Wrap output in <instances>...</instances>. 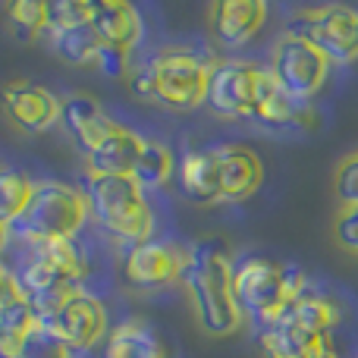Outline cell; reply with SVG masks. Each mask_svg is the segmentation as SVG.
<instances>
[{
  "label": "cell",
  "mask_w": 358,
  "mask_h": 358,
  "mask_svg": "<svg viewBox=\"0 0 358 358\" xmlns=\"http://www.w3.org/2000/svg\"><path fill=\"white\" fill-rule=\"evenodd\" d=\"M179 280L189 292L192 308H195V317L204 334L229 336L242 327V311L233 296V258L227 252V242H195L189 248Z\"/></svg>",
  "instance_id": "1"
},
{
  "label": "cell",
  "mask_w": 358,
  "mask_h": 358,
  "mask_svg": "<svg viewBox=\"0 0 358 358\" xmlns=\"http://www.w3.org/2000/svg\"><path fill=\"white\" fill-rule=\"evenodd\" d=\"M210 66L214 63L189 48H164L132 69L129 92L145 104L195 110L208 101Z\"/></svg>",
  "instance_id": "2"
},
{
  "label": "cell",
  "mask_w": 358,
  "mask_h": 358,
  "mask_svg": "<svg viewBox=\"0 0 358 358\" xmlns=\"http://www.w3.org/2000/svg\"><path fill=\"white\" fill-rule=\"evenodd\" d=\"M305 271L299 264H277L264 255H242L233 261V296L242 315H252L261 327L289 317L292 305L305 296Z\"/></svg>",
  "instance_id": "3"
},
{
  "label": "cell",
  "mask_w": 358,
  "mask_h": 358,
  "mask_svg": "<svg viewBox=\"0 0 358 358\" xmlns=\"http://www.w3.org/2000/svg\"><path fill=\"white\" fill-rule=\"evenodd\" d=\"M85 201L88 217L113 239H123L129 245L151 239L155 210L132 176H88Z\"/></svg>",
  "instance_id": "4"
},
{
  "label": "cell",
  "mask_w": 358,
  "mask_h": 358,
  "mask_svg": "<svg viewBox=\"0 0 358 358\" xmlns=\"http://www.w3.org/2000/svg\"><path fill=\"white\" fill-rule=\"evenodd\" d=\"M85 220L88 201L82 189H73L66 182H38L29 208L10 227V233L19 236L25 245H41V242L76 239Z\"/></svg>",
  "instance_id": "5"
},
{
  "label": "cell",
  "mask_w": 358,
  "mask_h": 358,
  "mask_svg": "<svg viewBox=\"0 0 358 358\" xmlns=\"http://www.w3.org/2000/svg\"><path fill=\"white\" fill-rule=\"evenodd\" d=\"M330 57L324 54L317 44H311L308 38L296 35V31H283L273 41L271 50V79L277 82V88L292 101H311L330 76Z\"/></svg>",
  "instance_id": "6"
},
{
  "label": "cell",
  "mask_w": 358,
  "mask_h": 358,
  "mask_svg": "<svg viewBox=\"0 0 358 358\" xmlns=\"http://www.w3.org/2000/svg\"><path fill=\"white\" fill-rule=\"evenodd\" d=\"M289 31L317 44L330 57V63L358 60V10H349V6L305 10L289 22Z\"/></svg>",
  "instance_id": "7"
},
{
  "label": "cell",
  "mask_w": 358,
  "mask_h": 358,
  "mask_svg": "<svg viewBox=\"0 0 358 358\" xmlns=\"http://www.w3.org/2000/svg\"><path fill=\"white\" fill-rule=\"evenodd\" d=\"M38 327L50 330L63 346H69V352H85V349H94L107 336V311L92 292L76 289Z\"/></svg>",
  "instance_id": "8"
},
{
  "label": "cell",
  "mask_w": 358,
  "mask_h": 358,
  "mask_svg": "<svg viewBox=\"0 0 358 358\" xmlns=\"http://www.w3.org/2000/svg\"><path fill=\"white\" fill-rule=\"evenodd\" d=\"M261 66L248 60H217L210 66L208 101L204 104L227 120H252L255 85H258Z\"/></svg>",
  "instance_id": "9"
},
{
  "label": "cell",
  "mask_w": 358,
  "mask_h": 358,
  "mask_svg": "<svg viewBox=\"0 0 358 358\" xmlns=\"http://www.w3.org/2000/svg\"><path fill=\"white\" fill-rule=\"evenodd\" d=\"M189 252L185 248L173 245V242H138V245H129L123 255V280L132 286V289H161V286H170L173 280L182 277V267Z\"/></svg>",
  "instance_id": "10"
},
{
  "label": "cell",
  "mask_w": 358,
  "mask_h": 358,
  "mask_svg": "<svg viewBox=\"0 0 358 358\" xmlns=\"http://www.w3.org/2000/svg\"><path fill=\"white\" fill-rule=\"evenodd\" d=\"M214 170H217V185H220V201H245L264 182V164L248 145L227 142L214 145Z\"/></svg>",
  "instance_id": "11"
},
{
  "label": "cell",
  "mask_w": 358,
  "mask_h": 358,
  "mask_svg": "<svg viewBox=\"0 0 358 358\" xmlns=\"http://www.w3.org/2000/svg\"><path fill=\"white\" fill-rule=\"evenodd\" d=\"M3 110L22 132H48L60 123V98L35 82H10L3 88Z\"/></svg>",
  "instance_id": "12"
},
{
  "label": "cell",
  "mask_w": 358,
  "mask_h": 358,
  "mask_svg": "<svg viewBox=\"0 0 358 358\" xmlns=\"http://www.w3.org/2000/svg\"><path fill=\"white\" fill-rule=\"evenodd\" d=\"M208 22L217 44H223L229 50L245 48L264 29L267 3L264 0H217L208 10Z\"/></svg>",
  "instance_id": "13"
},
{
  "label": "cell",
  "mask_w": 358,
  "mask_h": 358,
  "mask_svg": "<svg viewBox=\"0 0 358 358\" xmlns=\"http://www.w3.org/2000/svg\"><path fill=\"white\" fill-rule=\"evenodd\" d=\"M60 126L82 148V155L98 148L107 136H113V132L120 129V123H113L110 113H107L92 94H69V98H63L60 101Z\"/></svg>",
  "instance_id": "14"
},
{
  "label": "cell",
  "mask_w": 358,
  "mask_h": 358,
  "mask_svg": "<svg viewBox=\"0 0 358 358\" xmlns=\"http://www.w3.org/2000/svg\"><path fill=\"white\" fill-rule=\"evenodd\" d=\"M252 120L261 126H273V129H283V126H305V129H311L317 117H315V110H311V101L286 98L277 88V82L271 79L267 66H261L258 85H255Z\"/></svg>",
  "instance_id": "15"
},
{
  "label": "cell",
  "mask_w": 358,
  "mask_h": 358,
  "mask_svg": "<svg viewBox=\"0 0 358 358\" xmlns=\"http://www.w3.org/2000/svg\"><path fill=\"white\" fill-rule=\"evenodd\" d=\"M88 25L104 48L132 54L142 41V16H138L136 6L123 3V0H94Z\"/></svg>",
  "instance_id": "16"
},
{
  "label": "cell",
  "mask_w": 358,
  "mask_h": 358,
  "mask_svg": "<svg viewBox=\"0 0 358 358\" xmlns=\"http://www.w3.org/2000/svg\"><path fill=\"white\" fill-rule=\"evenodd\" d=\"M145 138L120 126L113 136H107L98 148L85 155V173L88 176H132L136 161L142 155Z\"/></svg>",
  "instance_id": "17"
},
{
  "label": "cell",
  "mask_w": 358,
  "mask_h": 358,
  "mask_svg": "<svg viewBox=\"0 0 358 358\" xmlns=\"http://www.w3.org/2000/svg\"><path fill=\"white\" fill-rule=\"evenodd\" d=\"M101 358H167V346L145 321H123L104 340Z\"/></svg>",
  "instance_id": "18"
},
{
  "label": "cell",
  "mask_w": 358,
  "mask_h": 358,
  "mask_svg": "<svg viewBox=\"0 0 358 358\" xmlns=\"http://www.w3.org/2000/svg\"><path fill=\"white\" fill-rule=\"evenodd\" d=\"M176 182L185 198L195 204H214L220 201V185H217L214 155L210 148L201 151H185V157L176 164Z\"/></svg>",
  "instance_id": "19"
},
{
  "label": "cell",
  "mask_w": 358,
  "mask_h": 358,
  "mask_svg": "<svg viewBox=\"0 0 358 358\" xmlns=\"http://www.w3.org/2000/svg\"><path fill=\"white\" fill-rule=\"evenodd\" d=\"M258 343L267 358H315L327 340H317L308 330L299 327L292 317H283L271 327H261Z\"/></svg>",
  "instance_id": "20"
},
{
  "label": "cell",
  "mask_w": 358,
  "mask_h": 358,
  "mask_svg": "<svg viewBox=\"0 0 358 358\" xmlns=\"http://www.w3.org/2000/svg\"><path fill=\"white\" fill-rule=\"evenodd\" d=\"M289 317L299 324L302 330H308L317 340H330L336 327L343 321V308L334 302L330 296H321V292H305L296 305H292Z\"/></svg>",
  "instance_id": "21"
},
{
  "label": "cell",
  "mask_w": 358,
  "mask_h": 358,
  "mask_svg": "<svg viewBox=\"0 0 358 358\" xmlns=\"http://www.w3.org/2000/svg\"><path fill=\"white\" fill-rule=\"evenodd\" d=\"M170 176H176V161L173 151L167 148L157 138H145L142 155L136 161V170H132V179H136L138 189H161V185L170 182Z\"/></svg>",
  "instance_id": "22"
},
{
  "label": "cell",
  "mask_w": 358,
  "mask_h": 358,
  "mask_svg": "<svg viewBox=\"0 0 358 358\" xmlns=\"http://www.w3.org/2000/svg\"><path fill=\"white\" fill-rule=\"evenodd\" d=\"M31 248H38V255H41V258L48 261V264L54 267L66 283L79 286L82 280L88 277V258H85V252L79 248V242L76 239L41 242V245H31Z\"/></svg>",
  "instance_id": "23"
},
{
  "label": "cell",
  "mask_w": 358,
  "mask_h": 358,
  "mask_svg": "<svg viewBox=\"0 0 358 358\" xmlns=\"http://www.w3.org/2000/svg\"><path fill=\"white\" fill-rule=\"evenodd\" d=\"M31 192H35V182L25 173L0 167V223L3 227H13L25 214V208L31 201Z\"/></svg>",
  "instance_id": "24"
},
{
  "label": "cell",
  "mask_w": 358,
  "mask_h": 358,
  "mask_svg": "<svg viewBox=\"0 0 358 358\" xmlns=\"http://www.w3.org/2000/svg\"><path fill=\"white\" fill-rule=\"evenodd\" d=\"M50 44H54V54L60 57L63 63H73V66H82V63H94L101 50L98 35L92 31V25H76V29H66L60 35H50Z\"/></svg>",
  "instance_id": "25"
},
{
  "label": "cell",
  "mask_w": 358,
  "mask_h": 358,
  "mask_svg": "<svg viewBox=\"0 0 358 358\" xmlns=\"http://www.w3.org/2000/svg\"><path fill=\"white\" fill-rule=\"evenodd\" d=\"M38 327L35 315H31L29 302L10 308L3 317H0V358H13L16 349L22 346V340Z\"/></svg>",
  "instance_id": "26"
},
{
  "label": "cell",
  "mask_w": 358,
  "mask_h": 358,
  "mask_svg": "<svg viewBox=\"0 0 358 358\" xmlns=\"http://www.w3.org/2000/svg\"><path fill=\"white\" fill-rule=\"evenodd\" d=\"M88 16H92V3H82V0H50V3H44V31L48 35H60L66 29L85 25Z\"/></svg>",
  "instance_id": "27"
},
{
  "label": "cell",
  "mask_w": 358,
  "mask_h": 358,
  "mask_svg": "<svg viewBox=\"0 0 358 358\" xmlns=\"http://www.w3.org/2000/svg\"><path fill=\"white\" fill-rule=\"evenodd\" d=\"M13 358H73V352H69V346H63L50 330L35 327L22 340V346L16 349V355Z\"/></svg>",
  "instance_id": "28"
},
{
  "label": "cell",
  "mask_w": 358,
  "mask_h": 358,
  "mask_svg": "<svg viewBox=\"0 0 358 358\" xmlns=\"http://www.w3.org/2000/svg\"><path fill=\"white\" fill-rule=\"evenodd\" d=\"M334 195L343 201V208H358V151L336 164Z\"/></svg>",
  "instance_id": "29"
},
{
  "label": "cell",
  "mask_w": 358,
  "mask_h": 358,
  "mask_svg": "<svg viewBox=\"0 0 358 358\" xmlns=\"http://www.w3.org/2000/svg\"><path fill=\"white\" fill-rule=\"evenodd\" d=\"M334 239L340 248L358 255V208H340L334 217Z\"/></svg>",
  "instance_id": "30"
},
{
  "label": "cell",
  "mask_w": 358,
  "mask_h": 358,
  "mask_svg": "<svg viewBox=\"0 0 358 358\" xmlns=\"http://www.w3.org/2000/svg\"><path fill=\"white\" fill-rule=\"evenodd\" d=\"M10 22L25 31H44V3L41 0H16L10 3Z\"/></svg>",
  "instance_id": "31"
},
{
  "label": "cell",
  "mask_w": 358,
  "mask_h": 358,
  "mask_svg": "<svg viewBox=\"0 0 358 358\" xmlns=\"http://www.w3.org/2000/svg\"><path fill=\"white\" fill-rule=\"evenodd\" d=\"M22 302H25V296H22V289H19L16 277H13V271L0 261V317Z\"/></svg>",
  "instance_id": "32"
},
{
  "label": "cell",
  "mask_w": 358,
  "mask_h": 358,
  "mask_svg": "<svg viewBox=\"0 0 358 358\" xmlns=\"http://www.w3.org/2000/svg\"><path fill=\"white\" fill-rule=\"evenodd\" d=\"M94 66H101L107 76H126V69H129V54H126V50L104 48V44H101L98 57H94Z\"/></svg>",
  "instance_id": "33"
},
{
  "label": "cell",
  "mask_w": 358,
  "mask_h": 358,
  "mask_svg": "<svg viewBox=\"0 0 358 358\" xmlns=\"http://www.w3.org/2000/svg\"><path fill=\"white\" fill-rule=\"evenodd\" d=\"M10 239H13L10 227H3V223H0V255H3L6 248H10Z\"/></svg>",
  "instance_id": "34"
},
{
  "label": "cell",
  "mask_w": 358,
  "mask_h": 358,
  "mask_svg": "<svg viewBox=\"0 0 358 358\" xmlns=\"http://www.w3.org/2000/svg\"><path fill=\"white\" fill-rule=\"evenodd\" d=\"M315 358H340V355L334 352V346H330V340H327V343H324V346H321V352H317Z\"/></svg>",
  "instance_id": "35"
}]
</instances>
